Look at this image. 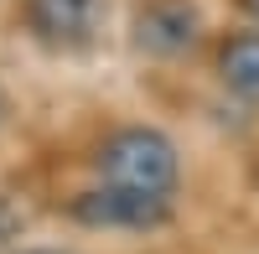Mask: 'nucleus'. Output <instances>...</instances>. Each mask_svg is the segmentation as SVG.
Here are the masks:
<instances>
[{"label": "nucleus", "mask_w": 259, "mask_h": 254, "mask_svg": "<svg viewBox=\"0 0 259 254\" xmlns=\"http://www.w3.org/2000/svg\"><path fill=\"white\" fill-rule=\"evenodd\" d=\"M99 172L104 187H119V192H140V197H171L177 187V145L150 124H130V130L109 135L99 151Z\"/></svg>", "instance_id": "f257e3e1"}, {"label": "nucleus", "mask_w": 259, "mask_h": 254, "mask_svg": "<svg viewBox=\"0 0 259 254\" xmlns=\"http://www.w3.org/2000/svg\"><path fill=\"white\" fill-rule=\"evenodd\" d=\"M202 21H197V6L192 0H150L135 16V41L156 57H171V52H187L197 41Z\"/></svg>", "instance_id": "f03ea898"}, {"label": "nucleus", "mask_w": 259, "mask_h": 254, "mask_svg": "<svg viewBox=\"0 0 259 254\" xmlns=\"http://www.w3.org/2000/svg\"><path fill=\"white\" fill-rule=\"evenodd\" d=\"M166 197H140V192H119V187H94L73 202V213L94 228H150L166 218Z\"/></svg>", "instance_id": "7ed1b4c3"}, {"label": "nucleus", "mask_w": 259, "mask_h": 254, "mask_svg": "<svg viewBox=\"0 0 259 254\" xmlns=\"http://www.w3.org/2000/svg\"><path fill=\"white\" fill-rule=\"evenodd\" d=\"M99 0H31V26L52 41H78L94 31Z\"/></svg>", "instance_id": "20e7f679"}, {"label": "nucleus", "mask_w": 259, "mask_h": 254, "mask_svg": "<svg viewBox=\"0 0 259 254\" xmlns=\"http://www.w3.org/2000/svg\"><path fill=\"white\" fill-rule=\"evenodd\" d=\"M218 68H223V83L233 94H244V99H259V31H244V36H233L223 57H218Z\"/></svg>", "instance_id": "39448f33"}, {"label": "nucleus", "mask_w": 259, "mask_h": 254, "mask_svg": "<svg viewBox=\"0 0 259 254\" xmlns=\"http://www.w3.org/2000/svg\"><path fill=\"white\" fill-rule=\"evenodd\" d=\"M21 228H26V218H21V207L0 197V249H6V244H16V239H21Z\"/></svg>", "instance_id": "423d86ee"}, {"label": "nucleus", "mask_w": 259, "mask_h": 254, "mask_svg": "<svg viewBox=\"0 0 259 254\" xmlns=\"http://www.w3.org/2000/svg\"><path fill=\"white\" fill-rule=\"evenodd\" d=\"M244 11H249V16H254V21H259V0H244Z\"/></svg>", "instance_id": "0eeeda50"}, {"label": "nucleus", "mask_w": 259, "mask_h": 254, "mask_svg": "<svg viewBox=\"0 0 259 254\" xmlns=\"http://www.w3.org/2000/svg\"><path fill=\"white\" fill-rule=\"evenodd\" d=\"M21 254H62V249H21Z\"/></svg>", "instance_id": "6e6552de"}, {"label": "nucleus", "mask_w": 259, "mask_h": 254, "mask_svg": "<svg viewBox=\"0 0 259 254\" xmlns=\"http://www.w3.org/2000/svg\"><path fill=\"white\" fill-rule=\"evenodd\" d=\"M0 119H6V94H0Z\"/></svg>", "instance_id": "1a4fd4ad"}]
</instances>
